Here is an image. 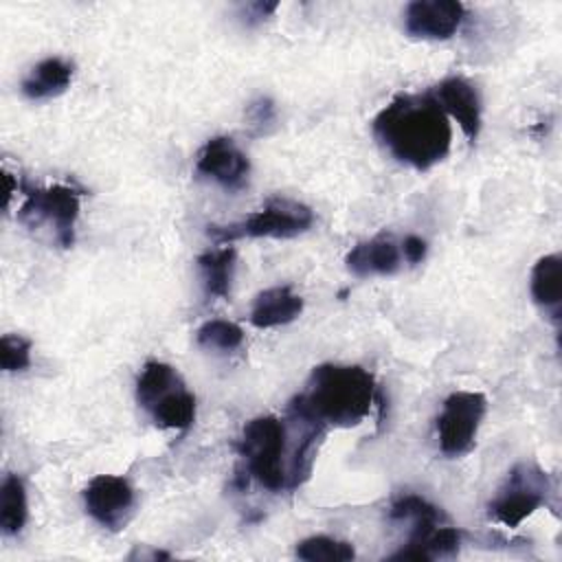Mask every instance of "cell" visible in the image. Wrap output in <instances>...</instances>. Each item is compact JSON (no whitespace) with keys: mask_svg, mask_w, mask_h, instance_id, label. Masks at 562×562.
Instances as JSON below:
<instances>
[{"mask_svg":"<svg viewBox=\"0 0 562 562\" xmlns=\"http://www.w3.org/2000/svg\"><path fill=\"white\" fill-rule=\"evenodd\" d=\"M371 127L395 160L417 171L441 162L452 145L450 119L430 92L397 94L375 114Z\"/></svg>","mask_w":562,"mask_h":562,"instance_id":"obj_1","label":"cell"},{"mask_svg":"<svg viewBox=\"0 0 562 562\" xmlns=\"http://www.w3.org/2000/svg\"><path fill=\"white\" fill-rule=\"evenodd\" d=\"M375 397L378 386L367 369L327 362L312 369L305 391L290 402V411L323 428H351L369 415Z\"/></svg>","mask_w":562,"mask_h":562,"instance_id":"obj_2","label":"cell"},{"mask_svg":"<svg viewBox=\"0 0 562 562\" xmlns=\"http://www.w3.org/2000/svg\"><path fill=\"white\" fill-rule=\"evenodd\" d=\"M389 516L393 520L411 522V538L406 547L395 551L389 560L428 562L435 558L454 555L461 547V531L446 522L439 507L417 494H404L393 505Z\"/></svg>","mask_w":562,"mask_h":562,"instance_id":"obj_3","label":"cell"},{"mask_svg":"<svg viewBox=\"0 0 562 562\" xmlns=\"http://www.w3.org/2000/svg\"><path fill=\"white\" fill-rule=\"evenodd\" d=\"M136 402L158 428L187 430L195 422V395L167 362H145L136 380Z\"/></svg>","mask_w":562,"mask_h":562,"instance_id":"obj_4","label":"cell"},{"mask_svg":"<svg viewBox=\"0 0 562 562\" xmlns=\"http://www.w3.org/2000/svg\"><path fill=\"white\" fill-rule=\"evenodd\" d=\"M246 472L266 490H288V426L274 415L250 419L237 441Z\"/></svg>","mask_w":562,"mask_h":562,"instance_id":"obj_5","label":"cell"},{"mask_svg":"<svg viewBox=\"0 0 562 562\" xmlns=\"http://www.w3.org/2000/svg\"><path fill=\"white\" fill-rule=\"evenodd\" d=\"M314 224V211L290 198H270L259 211L250 213L248 217L233 222V224H211L206 226L209 237L217 244H228L241 237H274V239H290L296 237Z\"/></svg>","mask_w":562,"mask_h":562,"instance_id":"obj_6","label":"cell"},{"mask_svg":"<svg viewBox=\"0 0 562 562\" xmlns=\"http://www.w3.org/2000/svg\"><path fill=\"white\" fill-rule=\"evenodd\" d=\"M24 202L18 209V220L29 228L48 226L53 239L61 248L75 244V226L79 217L81 189L72 184H50V187H29L20 182Z\"/></svg>","mask_w":562,"mask_h":562,"instance_id":"obj_7","label":"cell"},{"mask_svg":"<svg viewBox=\"0 0 562 562\" xmlns=\"http://www.w3.org/2000/svg\"><path fill=\"white\" fill-rule=\"evenodd\" d=\"M487 400L479 391H454L443 400L437 417V441L446 457H463L476 443L479 426L485 417Z\"/></svg>","mask_w":562,"mask_h":562,"instance_id":"obj_8","label":"cell"},{"mask_svg":"<svg viewBox=\"0 0 562 562\" xmlns=\"http://www.w3.org/2000/svg\"><path fill=\"white\" fill-rule=\"evenodd\" d=\"M547 490V474L538 465L518 463L512 468L505 485L492 498L487 514L492 520L514 529L544 503Z\"/></svg>","mask_w":562,"mask_h":562,"instance_id":"obj_9","label":"cell"},{"mask_svg":"<svg viewBox=\"0 0 562 562\" xmlns=\"http://www.w3.org/2000/svg\"><path fill=\"white\" fill-rule=\"evenodd\" d=\"M83 507L101 527L121 531L134 514L136 492L123 476L97 474L83 487Z\"/></svg>","mask_w":562,"mask_h":562,"instance_id":"obj_10","label":"cell"},{"mask_svg":"<svg viewBox=\"0 0 562 562\" xmlns=\"http://www.w3.org/2000/svg\"><path fill=\"white\" fill-rule=\"evenodd\" d=\"M195 171L226 191H239L248 182L250 160L228 136L209 138L195 158Z\"/></svg>","mask_w":562,"mask_h":562,"instance_id":"obj_11","label":"cell"},{"mask_svg":"<svg viewBox=\"0 0 562 562\" xmlns=\"http://www.w3.org/2000/svg\"><path fill=\"white\" fill-rule=\"evenodd\" d=\"M465 18L457 0H415L404 9V31L413 40H448Z\"/></svg>","mask_w":562,"mask_h":562,"instance_id":"obj_12","label":"cell"},{"mask_svg":"<svg viewBox=\"0 0 562 562\" xmlns=\"http://www.w3.org/2000/svg\"><path fill=\"white\" fill-rule=\"evenodd\" d=\"M430 94L441 110L459 123L465 138L474 143L481 134V99L476 88L463 77H446L430 90Z\"/></svg>","mask_w":562,"mask_h":562,"instance_id":"obj_13","label":"cell"},{"mask_svg":"<svg viewBox=\"0 0 562 562\" xmlns=\"http://www.w3.org/2000/svg\"><path fill=\"white\" fill-rule=\"evenodd\" d=\"M347 270L358 279L389 277L402 266V250L391 235H375L356 244L345 257Z\"/></svg>","mask_w":562,"mask_h":562,"instance_id":"obj_14","label":"cell"},{"mask_svg":"<svg viewBox=\"0 0 562 562\" xmlns=\"http://www.w3.org/2000/svg\"><path fill=\"white\" fill-rule=\"evenodd\" d=\"M301 312L303 299L290 285H274L257 294L250 310V323L259 329L279 327L296 321Z\"/></svg>","mask_w":562,"mask_h":562,"instance_id":"obj_15","label":"cell"},{"mask_svg":"<svg viewBox=\"0 0 562 562\" xmlns=\"http://www.w3.org/2000/svg\"><path fill=\"white\" fill-rule=\"evenodd\" d=\"M72 72H75V66L68 59L46 57L37 61L26 75V79L22 81V94L33 101L53 99L66 92V88L72 81Z\"/></svg>","mask_w":562,"mask_h":562,"instance_id":"obj_16","label":"cell"},{"mask_svg":"<svg viewBox=\"0 0 562 562\" xmlns=\"http://www.w3.org/2000/svg\"><path fill=\"white\" fill-rule=\"evenodd\" d=\"M195 263L200 270L204 294L209 299H226L231 294V283L235 277L237 250L231 244H222V248H211L202 252Z\"/></svg>","mask_w":562,"mask_h":562,"instance_id":"obj_17","label":"cell"},{"mask_svg":"<svg viewBox=\"0 0 562 562\" xmlns=\"http://www.w3.org/2000/svg\"><path fill=\"white\" fill-rule=\"evenodd\" d=\"M533 301L549 310L553 318H560V303H562V259L560 255H544L531 268L529 279Z\"/></svg>","mask_w":562,"mask_h":562,"instance_id":"obj_18","label":"cell"},{"mask_svg":"<svg viewBox=\"0 0 562 562\" xmlns=\"http://www.w3.org/2000/svg\"><path fill=\"white\" fill-rule=\"evenodd\" d=\"M29 518L26 487L18 474H7L0 485V527L7 536H15L24 529Z\"/></svg>","mask_w":562,"mask_h":562,"instance_id":"obj_19","label":"cell"},{"mask_svg":"<svg viewBox=\"0 0 562 562\" xmlns=\"http://www.w3.org/2000/svg\"><path fill=\"white\" fill-rule=\"evenodd\" d=\"M244 338H246L244 329L237 323L224 321V318L206 321L195 331V342L202 349L220 351V353H228V351L239 349L244 345Z\"/></svg>","mask_w":562,"mask_h":562,"instance_id":"obj_20","label":"cell"},{"mask_svg":"<svg viewBox=\"0 0 562 562\" xmlns=\"http://www.w3.org/2000/svg\"><path fill=\"white\" fill-rule=\"evenodd\" d=\"M296 558L305 562H349L356 558V549L347 540L312 536L296 544Z\"/></svg>","mask_w":562,"mask_h":562,"instance_id":"obj_21","label":"cell"},{"mask_svg":"<svg viewBox=\"0 0 562 562\" xmlns=\"http://www.w3.org/2000/svg\"><path fill=\"white\" fill-rule=\"evenodd\" d=\"M0 367L7 373L31 367V340L20 334H4L0 338Z\"/></svg>","mask_w":562,"mask_h":562,"instance_id":"obj_22","label":"cell"},{"mask_svg":"<svg viewBox=\"0 0 562 562\" xmlns=\"http://www.w3.org/2000/svg\"><path fill=\"white\" fill-rule=\"evenodd\" d=\"M246 121L252 127L255 136L268 134L277 123V108L270 97H257L246 108Z\"/></svg>","mask_w":562,"mask_h":562,"instance_id":"obj_23","label":"cell"},{"mask_svg":"<svg viewBox=\"0 0 562 562\" xmlns=\"http://www.w3.org/2000/svg\"><path fill=\"white\" fill-rule=\"evenodd\" d=\"M400 250H402L404 259H406L411 266H415V263H422V261H424L428 246H426V241H424L422 237H417V235H406L404 241H402V246H400Z\"/></svg>","mask_w":562,"mask_h":562,"instance_id":"obj_24","label":"cell"},{"mask_svg":"<svg viewBox=\"0 0 562 562\" xmlns=\"http://www.w3.org/2000/svg\"><path fill=\"white\" fill-rule=\"evenodd\" d=\"M277 7H279V2H255V4H250V7H248V11H250L248 24L266 20V18H268Z\"/></svg>","mask_w":562,"mask_h":562,"instance_id":"obj_25","label":"cell"}]
</instances>
